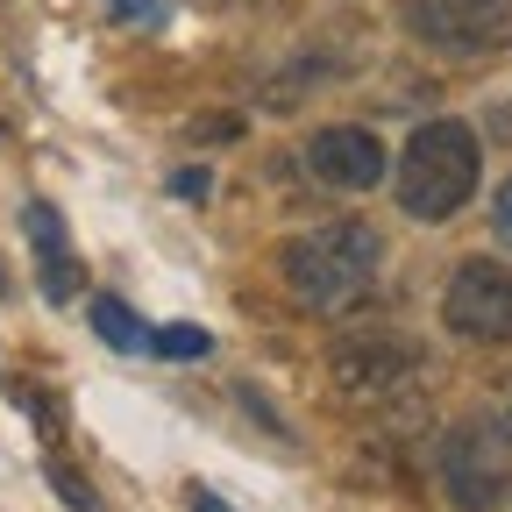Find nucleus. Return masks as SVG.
<instances>
[{"label":"nucleus","instance_id":"2","mask_svg":"<svg viewBox=\"0 0 512 512\" xmlns=\"http://www.w3.org/2000/svg\"><path fill=\"white\" fill-rule=\"evenodd\" d=\"M477 178H484L477 128L427 121L406 136V157H399V207L413 221H448V214H463V200H477Z\"/></svg>","mask_w":512,"mask_h":512},{"label":"nucleus","instance_id":"1","mask_svg":"<svg viewBox=\"0 0 512 512\" xmlns=\"http://www.w3.org/2000/svg\"><path fill=\"white\" fill-rule=\"evenodd\" d=\"M377 264H384V242L370 221H328V228H306L285 242L278 271L292 285V299L306 313H342L356 306L370 285H377Z\"/></svg>","mask_w":512,"mask_h":512},{"label":"nucleus","instance_id":"4","mask_svg":"<svg viewBox=\"0 0 512 512\" xmlns=\"http://www.w3.org/2000/svg\"><path fill=\"white\" fill-rule=\"evenodd\" d=\"M328 370H335V384H342L349 399L377 406V399H399L406 384H413L420 342L399 335V328H356V335H342V342L328 349Z\"/></svg>","mask_w":512,"mask_h":512},{"label":"nucleus","instance_id":"11","mask_svg":"<svg viewBox=\"0 0 512 512\" xmlns=\"http://www.w3.org/2000/svg\"><path fill=\"white\" fill-rule=\"evenodd\" d=\"M107 15H114V22H128V29H164L171 0H107Z\"/></svg>","mask_w":512,"mask_h":512},{"label":"nucleus","instance_id":"16","mask_svg":"<svg viewBox=\"0 0 512 512\" xmlns=\"http://www.w3.org/2000/svg\"><path fill=\"white\" fill-rule=\"evenodd\" d=\"M0 292H8V278H0Z\"/></svg>","mask_w":512,"mask_h":512},{"label":"nucleus","instance_id":"3","mask_svg":"<svg viewBox=\"0 0 512 512\" xmlns=\"http://www.w3.org/2000/svg\"><path fill=\"white\" fill-rule=\"evenodd\" d=\"M441 491L463 512H491L512 491V427L498 420H456L441 434Z\"/></svg>","mask_w":512,"mask_h":512},{"label":"nucleus","instance_id":"7","mask_svg":"<svg viewBox=\"0 0 512 512\" xmlns=\"http://www.w3.org/2000/svg\"><path fill=\"white\" fill-rule=\"evenodd\" d=\"M306 164H313L320 185H335V192H370L384 178V143L370 136V128L335 121V128H320V136L306 143Z\"/></svg>","mask_w":512,"mask_h":512},{"label":"nucleus","instance_id":"15","mask_svg":"<svg viewBox=\"0 0 512 512\" xmlns=\"http://www.w3.org/2000/svg\"><path fill=\"white\" fill-rule=\"evenodd\" d=\"M505 427H512V399H505Z\"/></svg>","mask_w":512,"mask_h":512},{"label":"nucleus","instance_id":"9","mask_svg":"<svg viewBox=\"0 0 512 512\" xmlns=\"http://www.w3.org/2000/svg\"><path fill=\"white\" fill-rule=\"evenodd\" d=\"M93 335L107 342V349H121V356H136V349H150V328L136 313H128L121 299H93Z\"/></svg>","mask_w":512,"mask_h":512},{"label":"nucleus","instance_id":"6","mask_svg":"<svg viewBox=\"0 0 512 512\" xmlns=\"http://www.w3.org/2000/svg\"><path fill=\"white\" fill-rule=\"evenodd\" d=\"M441 320L463 342H512V264H498V256H470V264L448 278Z\"/></svg>","mask_w":512,"mask_h":512},{"label":"nucleus","instance_id":"12","mask_svg":"<svg viewBox=\"0 0 512 512\" xmlns=\"http://www.w3.org/2000/svg\"><path fill=\"white\" fill-rule=\"evenodd\" d=\"M171 192H178V200H207V192H214V171H200V164H185V171L171 178Z\"/></svg>","mask_w":512,"mask_h":512},{"label":"nucleus","instance_id":"5","mask_svg":"<svg viewBox=\"0 0 512 512\" xmlns=\"http://www.w3.org/2000/svg\"><path fill=\"white\" fill-rule=\"evenodd\" d=\"M406 29L441 57H484L512 43V0H406Z\"/></svg>","mask_w":512,"mask_h":512},{"label":"nucleus","instance_id":"10","mask_svg":"<svg viewBox=\"0 0 512 512\" xmlns=\"http://www.w3.org/2000/svg\"><path fill=\"white\" fill-rule=\"evenodd\" d=\"M150 349L171 363H200V356H214V335L207 328H164V335H150Z\"/></svg>","mask_w":512,"mask_h":512},{"label":"nucleus","instance_id":"13","mask_svg":"<svg viewBox=\"0 0 512 512\" xmlns=\"http://www.w3.org/2000/svg\"><path fill=\"white\" fill-rule=\"evenodd\" d=\"M491 228H498V242L512 249V178L498 185V200H491Z\"/></svg>","mask_w":512,"mask_h":512},{"label":"nucleus","instance_id":"14","mask_svg":"<svg viewBox=\"0 0 512 512\" xmlns=\"http://www.w3.org/2000/svg\"><path fill=\"white\" fill-rule=\"evenodd\" d=\"M192 512H228L221 498H207V491H192Z\"/></svg>","mask_w":512,"mask_h":512},{"label":"nucleus","instance_id":"8","mask_svg":"<svg viewBox=\"0 0 512 512\" xmlns=\"http://www.w3.org/2000/svg\"><path fill=\"white\" fill-rule=\"evenodd\" d=\"M22 228H29V242H36V271H43V299H72L79 292V264H72V249H64V221H57V207H43V200H29L22 207Z\"/></svg>","mask_w":512,"mask_h":512}]
</instances>
